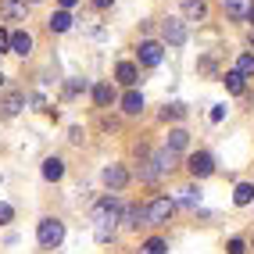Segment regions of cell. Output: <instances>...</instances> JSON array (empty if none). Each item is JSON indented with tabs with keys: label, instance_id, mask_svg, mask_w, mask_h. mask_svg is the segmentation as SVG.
<instances>
[{
	"label": "cell",
	"instance_id": "37",
	"mask_svg": "<svg viewBox=\"0 0 254 254\" xmlns=\"http://www.w3.org/2000/svg\"><path fill=\"white\" fill-rule=\"evenodd\" d=\"M0 86H4V75H0Z\"/></svg>",
	"mask_w": 254,
	"mask_h": 254
},
{
	"label": "cell",
	"instance_id": "34",
	"mask_svg": "<svg viewBox=\"0 0 254 254\" xmlns=\"http://www.w3.org/2000/svg\"><path fill=\"white\" fill-rule=\"evenodd\" d=\"M58 4H61V11H68V7H75V4H79V0H58Z\"/></svg>",
	"mask_w": 254,
	"mask_h": 254
},
{
	"label": "cell",
	"instance_id": "3",
	"mask_svg": "<svg viewBox=\"0 0 254 254\" xmlns=\"http://www.w3.org/2000/svg\"><path fill=\"white\" fill-rule=\"evenodd\" d=\"M36 236H40L43 247H61V240H64V226L58 222V218H43L40 229H36Z\"/></svg>",
	"mask_w": 254,
	"mask_h": 254
},
{
	"label": "cell",
	"instance_id": "18",
	"mask_svg": "<svg viewBox=\"0 0 254 254\" xmlns=\"http://www.w3.org/2000/svg\"><path fill=\"white\" fill-rule=\"evenodd\" d=\"M11 50L25 58L29 50H32V36H29V32H14V36H11Z\"/></svg>",
	"mask_w": 254,
	"mask_h": 254
},
{
	"label": "cell",
	"instance_id": "16",
	"mask_svg": "<svg viewBox=\"0 0 254 254\" xmlns=\"http://www.w3.org/2000/svg\"><path fill=\"white\" fill-rule=\"evenodd\" d=\"M47 25H50V32H68V29H72V14H68V11H54Z\"/></svg>",
	"mask_w": 254,
	"mask_h": 254
},
{
	"label": "cell",
	"instance_id": "17",
	"mask_svg": "<svg viewBox=\"0 0 254 254\" xmlns=\"http://www.w3.org/2000/svg\"><path fill=\"white\" fill-rule=\"evenodd\" d=\"M93 100H97V108H108L111 100H115V90H111V82H97V86H93Z\"/></svg>",
	"mask_w": 254,
	"mask_h": 254
},
{
	"label": "cell",
	"instance_id": "5",
	"mask_svg": "<svg viewBox=\"0 0 254 254\" xmlns=\"http://www.w3.org/2000/svg\"><path fill=\"white\" fill-rule=\"evenodd\" d=\"M161 36H165V43L183 47V43H186V25H183L179 18H165V22H161Z\"/></svg>",
	"mask_w": 254,
	"mask_h": 254
},
{
	"label": "cell",
	"instance_id": "13",
	"mask_svg": "<svg viewBox=\"0 0 254 254\" xmlns=\"http://www.w3.org/2000/svg\"><path fill=\"white\" fill-rule=\"evenodd\" d=\"M115 75H118V82H126V86H136V79H140V72H136V64H132V61H122L115 68Z\"/></svg>",
	"mask_w": 254,
	"mask_h": 254
},
{
	"label": "cell",
	"instance_id": "7",
	"mask_svg": "<svg viewBox=\"0 0 254 254\" xmlns=\"http://www.w3.org/2000/svg\"><path fill=\"white\" fill-rule=\"evenodd\" d=\"M0 14H4L7 22H25L29 4H25V0H0Z\"/></svg>",
	"mask_w": 254,
	"mask_h": 254
},
{
	"label": "cell",
	"instance_id": "12",
	"mask_svg": "<svg viewBox=\"0 0 254 254\" xmlns=\"http://www.w3.org/2000/svg\"><path fill=\"white\" fill-rule=\"evenodd\" d=\"M183 14H186L190 22H200V18L208 14V4H204V0H183Z\"/></svg>",
	"mask_w": 254,
	"mask_h": 254
},
{
	"label": "cell",
	"instance_id": "24",
	"mask_svg": "<svg viewBox=\"0 0 254 254\" xmlns=\"http://www.w3.org/2000/svg\"><path fill=\"white\" fill-rule=\"evenodd\" d=\"M140 251H143V254H165V251H168V244H165V240H158V236H150V240H147Z\"/></svg>",
	"mask_w": 254,
	"mask_h": 254
},
{
	"label": "cell",
	"instance_id": "32",
	"mask_svg": "<svg viewBox=\"0 0 254 254\" xmlns=\"http://www.w3.org/2000/svg\"><path fill=\"white\" fill-rule=\"evenodd\" d=\"M111 4H115V0H93V7H97V11H108Z\"/></svg>",
	"mask_w": 254,
	"mask_h": 254
},
{
	"label": "cell",
	"instance_id": "30",
	"mask_svg": "<svg viewBox=\"0 0 254 254\" xmlns=\"http://www.w3.org/2000/svg\"><path fill=\"white\" fill-rule=\"evenodd\" d=\"M11 218H14V208H11V204H0V226L11 222Z\"/></svg>",
	"mask_w": 254,
	"mask_h": 254
},
{
	"label": "cell",
	"instance_id": "15",
	"mask_svg": "<svg viewBox=\"0 0 254 254\" xmlns=\"http://www.w3.org/2000/svg\"><path fill=\"white\" fill-rule=\"evenodd\" d=\"M61 176H64V161H61V158H47V161H43V179L58 183Z\"/></svg>",
	"mask_w": 254,
	"mask_h": 254
},
{
	"label": "cell",
	"instance_id": "20",
	"mask_svg": "<svg viewBox=\"0 0 254 254\" xmlns=\"http://www.w3.org/2000/svg\"><path fill=\"white\" fill-rule=\"evenodd\" d=\"M122 222H126L129 229H136V226H143V222H147V208H126V215H122Z\"/></svg>",
	"mask_w": 254,
	"mask_h": 254
},
{
	"label": "cell",
	"instance_id": "19",
	"mask_svg": "<svg viewBox=\"0 0 254 254\" xmlns=\"http://www.w3.org/2000/svg\"><path fill=\"white\" fill-rule=\"evenodd\" d=\"M186 140H190V132H186V129H172V132H168V140H165V147L179 154V150L186 147Z\"/></svg>",
	"mask_w": 254,
	"mask_h": 254
},
{
	"label": "cell",
	"instance_id": "1",
	"mask_svg": "<svg viewBox=\"0 0 254 254\" xmlns=\"http://www.w3.org/2000/svg\"><path fill=\"white\" fill-rule=\"evenodd\" d=\"M118 215H122V204H118V197H100L93 211H90V222L97 226V240L100 244H108L111 236H115V222H118Z\"/></svg>",
	"mask_w": 254,
	"mask_h": 254
},
{
	"label": "cell",
	"instance_id": "31",
	"mask_svg": "<svg viewBox=\"0 0 254 254\" xmlns=\"http://www.w3.org/2000/svg\"><path fill=\"white\" fill-rule=\"evenodd\" d=\"M226 118V108H211V122H222Z\"/></svg>",
	"mask_w": 254,
	"mask_h": 254
},
{
	"label": "cell",
	"instance_id": "2",
	"mask_svg": "<svg viewBox=\"0 0 254 254\" xmlns=\"http://www.w3.org/2000/svg\"><path fill=\"white\" fill-rule=\"evenodd\" d=\"M172 211H176V200L172 197H154L147 204V226H168Z\"/></svg>",
	"mask_w": 254,
	"mask_h": 254
},
{
	"label": "cell",
	"instance_id": "25",
	"mask_svg": "<svg viewBox=\"0 0 254 254\" xmlns=\"http://www.w3.org/2000/svg\"><path fill=\"white\" fill-rule=\"evenodd\" d=\"M236 72H240L244 79H247V75H254V54H244L240 61H236Z\"/></svg>",
	"mask_w": 254,
	"mask_h": 254
},
{
	"label": "cell",
	"instance_id": "26",
	"mask_svg": "<svg viewBox=\"0 0 254 254\" xmlns=\"http://www.w3.org/2000/svg\"><path fill=\"white\" fill-rule=\"evenodd\" d=\"M161 172L154 168V161H140V179H147V183H154Z\"/></svg>",
	"mask_w": 254,
	"mask_h": 254
},
{
	"label": "cell",
	"instance_id": "6",
	"mask_svg": "<svg viewBox=\"0 0 254 254\" xmlns=\"http://www.w3.org/2000/svg\"><path fill=\"white\" fill-rule=\"evenodd\" d=\"M100 179H104V186H108V190H126V183H129V172H126L122 165H108Z\"/></svg>",
	"mask_w": 254,
	"mask_h": 254
},
{
	"label": "cell",
	"instance_id": "23",
	"mask_svg": "<svg viewBox=\"0 0 254 254\" xmlns=\"http://www.w3.org/2000/svg\"><path fill=\"white\" fill-rule=\"evenodd\" d=\"M179 200L186 208H193V204H200V190L197 186H186V190H179Z\"/></svg>",
	"mask_w": 254,
	"mask_h": 254
},
{
	"label": "cell",
	"instance_id": "36",
	"mask_svg": "<svg viewBox=\"0 0 254 254\" xmlns=\"http://www.w3.org/2000/svg\"><path fill=\"white\" fill-rule=\"evenodd\" d=\"M29 4H40V0H29Z\"/></svg>",
	"mask_w": 254,
	"mask_h": 254
},
{
	"label": "cell",
	"instance_id": "28",
	"mask_svg": "<svg viewBox=\"0 0 254 254\" xmlns=\"http://www.w3.org/2000/svg\"><path fill=\"white\" fill-rule=\"evenodd\" d=\"M183 115H186L183 104H168V108H165V118H183Z\"/></svg>",
	"mask_w": 254,
	"mask_h": 254
},
{
	"label": "cell",
	"instance_id": "14",
	"mask_svg": "<svg viewBox=\"0 0 254 254\" xmlns=\"http://www.w3.org/2000/svg\"><path fill=\"white\" fill-rule=\"evenodd\" d=\"M122 111H126V115H140V111H143V93L129 90V93L122 97Z\"/></svg>",
	"mask_w": 254,
	"mask_h": 254
},
{
	"label": "cell",
	"instance_id": "22",
	"mask_svg": "<svg viewBox=\"0 0 254 254\" xmlns=\"http://www.w3.org/2000/svg\"><path fill=\"white\" fill-rule=\"evenodd\" d=\"M233 200H236V204H251V200H254V186L240 183V186H236V193H233Z\"/></svg>",
	"mask_w": 254,
	"mask_h": 254
},
{
	"label": "cell",
	"instance_id": "33",
	"mask_svg": "<svg viewBox=\"0 0 254 254\" xmlns=\"http://www.w3.org/2000/svg\"><path fill=\"white\" fill-rule=\"evenodd\" d=\"M7 47H11V36H7L4 29H0V50H7Z\"/></svg>",
	"mask_w": 254,
	"mask_h": 254
},
{
	"label": "cell",
	"instance_id": "21",
	"mask_svg": "<svg viewBox=\"0 0 254 254\" xmlns=\"http://www.w3.org/2000/svg\"><path fill=\"white\" fill-rule=\"evenodd\" d=\"M226 90H229V93H244V90H247L244 75L236 72V68H233V72H226Z\"/></svg>",
	"mask_w": 254,
	"mask_h": 254
},
{
	"label": "cell",
	"instance_id": "8",
	"mask_svg": "<svg viewBox=\"0 0 254 254\" xmlns=\"http://www.w3.org/2000/svg\"><path fill=\"white\" fill-rule=\"evenodd\" d=\"M140 64H147V68L161 64V43H154V40H143V43H140Z\"/></svg>",
	"mask_w": 254,
	"mask_h": 254
},
{
	"label": "cell",
	"instance_id": "4",
	"mask_svg": "<svg viewBox=\"0 0 254 254\" xmlns=\"http://www.w3.org/2000/svg\"><path fill=\"white\" fill-rule=\"evenodd\" d=\"M186 168H190V176H193V179H204V176L215 172V158L208 154V150H197V154H190Z\"/></svg>",
	"mask_w": 254,
	"mask_h": 254
},
{
	"label": "cell",
	"instance_id": "27",
	"mask_svg": "<svg viewBox=\"0 0 254 254\" xmlns=\"http://www.w3.org/2000/svg\"><path fill=\"white\" fill-rule=\"evenodd\" d=\"M79 90H86V79H72L68 86H64V93H68V97H75Z\"/></svg>",
	"mask_w": 254,
	"mask_h": 254
},
{
	"label": "cell",
	"instance_id": "10",
	"mask_svg": "<svg viewBox=\"0 0 254 254\" xmlns=\"http://www.w3.org/2000/svg\"><path fill=\"white\" fill-rule=\"evenodd\" d=\"M254 11V0H226V14L229 18H247Z\"/></svg>",
	"mask_w": 254,
	"mask_h": 254
},
{
	"label": "cell",
	"instance_id": "11",
	"mask_svg": "<svg viewBox=\"0 0 254 254\" xmlns=\"http://www.w3.org/2000/svg\"><path fill=\"white\" fill-rule=\"evenodd\" d=\"M154 168H158L161 176H165V172H172V168H176V150H168V147H161L158 154H154Z\"/></svg>",
	"mask_w": 254,
	"mask_h": 254
},
{
	"label": "cell",
	"instance_id": "9",
	"mask_svg": "<svg viewBox=\"0 0 254 254\" xmlns=\"http://www.w3.org/2000/svg\"><path fill=\"white\" fill-rule=\"evenodd\" d=\"M22 108H25V97L22 93H4V97H0V115H4V118L18 115Z\"/></svg>",
	"mask_w": 254,
	"mask_h": 254
},
{
	"label": "cell",
	"instance_id": "38",
	"mask_svg": "<svg viewBox=\"0 0 254 254\" xmlns=\"http://www.w3.org/2000/svg\"><path fill=\"white\" fill-rule=\"evenodd\" d=\"M251 40H254V36H251Z\"/></svg>",
	"mask_w": 254,
	"mask_h": 254
},
{
	"label": "cell",
	"instance_id": "29",
	"mask_svg": "<svg viewBox=\"0 0 254 254\" xmlns=\"http://www.w3.org/2000/svg\"><path fill=\"white\" fill-rule=\"evenodd\" d=\"M226 251H229V254H247V244H244V240H229Z\"/></svg>",
	"mask_w": 254,
	"mask_h": 254
},
{
	"label": "cell",
	"instance_id": "35",
	"mask_svg": "<svg viewBox=\"0 0 254 254\" xmlns=\"http://www.w3.org/2000/svg\"><path fill=\"white\" fill-rule=\"evenodd\" d=\"M247 22H254V11H251V14H247Z\"/></svg>",
	"mask_w": 254,
	"mask_h": 254
}]
</instances>
